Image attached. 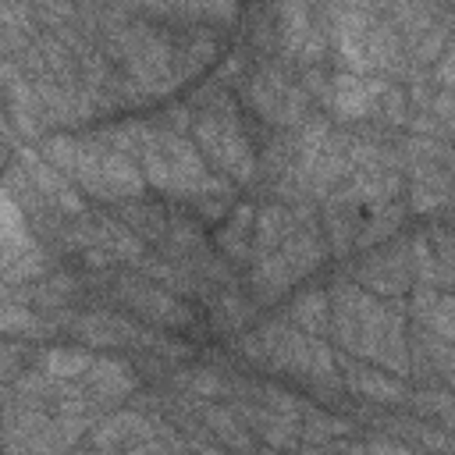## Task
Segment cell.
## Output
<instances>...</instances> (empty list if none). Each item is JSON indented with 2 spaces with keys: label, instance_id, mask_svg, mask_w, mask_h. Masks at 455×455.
I'll return each instance as SVG.
<instances>
[{
  "label": "cell",
  "instance_id": "6da1fadb",
  "mask_svg": "<svg viewBox=\"0 0 455 455\" xmlns=\"http://www.w3.org/2000/svg\"><path fill=\"white\" fill-rule=\"evenodd\" d=\"M192 132H196L199 153L210 156L224 171V178L228 174L235 181H249L252 178L256 153H252V146H249V139H245V132H242V124H238V117L231 110H206L192 124Z\"/></svg>",
  "mask_w": 455,
  "mask_h": 455
},
{
  "label": "cell",
  "instance_id": "7a4b0ae2",
  "mask_svg": "<svg viewBox=\"0 0 455 455\" xmlns=\"http://www.w3.org/2000/svg\"><path fill=\"white\" fill-rule=\"evenodd\" d=\"M245 100L267 117V121H277V124H295L302 121L306 114V92L299 85H291L281 71L274 68H263L249 85H245Z\"/></svg>",
  "mask_w": 455,
  "mask_h": 455
},
{
  "label": "cell",
  "instance_id": "3957f363",
  "mask_svg": "<svg viewBox=\"0 0 455 455\" xmlns=\"http://www.w3.org/2000/svg\"><path fill=\"white\" fill-rule=\"evenodd\" d=\"M117 295L121 302H128L142 320L156 323V327H188L192 323V309L188 302H181L178 295L156 288V284H146V281H132L124 277L117 284Z\"/></svg>",
  "mask_w": 455,
  "mask_h": 455
},
{
  "label": "cell",
  "instance_id": "277c9868",
  "mask_svg": "<svg viewBox=\"0 0 455 455\" xmlns=\"http://www.w3.org/2000/svg\"><path fill=\"white\" fill-rule=\"evenodd\" d=\"M355 277L366 291H380V295H398L409 288L412 277V259H409V245L398 249H384L370 259H363L355 267Z\"/></svg>",
  "mask_w": 455,
  "mask_h": 455
},
{
  "label": "cell",
  "instance_id": "5b68a950",
  "mask_svg": "<svg viewBox=\"0 0 455 455\" xmlns=\"http://www.w3.org/2000/svg\"><path fill=\"white\" fill-rule=\"evenodd\" d=\"M384 82H377V78H363V75H352V71H338V75H331V85H327V103L338 110V117H348V121H355V117H366L373 107H377V100L384 96Z\"/></svg>",
  "mask_w": 455,
  "mask_h": 455
},
{
  "label": "cell",
  "instance_id": "8992f818",
  "mask_svg": "<svg viewBox=\"0 0 455 455\" xmlns=\"http://www.w3.org/2000/svg\"><path fill=\"white\" fill-rule=\"evenodd\" d=\"M295 224L299 217L291 210H284L281 203H270L256 213V228H252V256H270L277 252V245H284L291 235H295Z\"/></svg>",
  "mask_w": 455,
  "mask_h": 455
},
{
  "label": "cell",
  "instance_id": "52a82bcc",
  "mask_svg": "<svg viewBox=\"0 0 455 455\" xmlns=\"http://www.w3.org/2000/svg\"><path fill=\"white\" fill-rule=\"evenodd\" d=\"M75 334L89 345H124V341H139L142 331L114 313H85L75 320Z\"/></svg>",
  "mask_w": 455,
  "mask_h": 455
},
{
  "label": "cell",
  "instance_id": "ba28073f",
  "mask_svg": "<svg viewBox=\"0 0 455 455\" xmlns=\"http://www.w3.org/2000/svg\"><path fill=\"white\" fill-rule=\"evenodd\" d=\"M124 441H153V427L139 412H114L92 430V444L100 451H117Z\"/></svg>",
  "mask_w": 455,
  "mask_h": 455
},
{
  "label": "cell",
  "instance_id": "9c48e42d",
  "mask_svg": "<svg viewBox=\"0 0 455 455\" xmlns=\"http://www.w3.org/2000/svg\"><path fill=\"white\" fill-rule=\"evenodd\" d=\"M25 167H28V178L39 185V192H43L50 203H57V206L68 210V213H82V210H85V203L78 199V192L68 185V178H64L53 164H46V160L25 153Z\"/></svg>",
  "mask_w": 455,
  "mask_h": 455
},
{
  "label": "cell",
  "instance_id": "30bf717a",
  "mask_svg": "<svg viewBox=\"0 0 455 455\" xmlns=\"http://www.w3.org/2000/svg\"><path fill=\"white\" fill-rule=\"evenodd\" d=\"M252 228H256V206L238 203L235 213L224 220V228L217 231V245L231 256V259H249L252 256Z\"/></svg>",
  "mask_w": 455,
  "mask_h": 455
},
{
  "label": "cell",
  "instance_id": "8fae6325",
  "mask_svg": "<svg viewBox=\"0 0 455 455\" xmlns=\"http://www.w3.org/2000/svg\"><path fill=\"white\" fill-rule=\"evenodd\" d=\"M92 395L100 402H114V398H124L132 387H135V373L128 370V363L121 359H96L92 370L85 373Z\"/></svg>",
  "mask_w": 455,
  "mask_h": 455
},
{
  "label": "cell",
  "instance_id": "7c38bea8",
  "mask_svg": "<svg viewBox=\"0 0 455 455\" xmlns=\"http://www.w3.org/2000/svg\"><path fill=\"white\" fill-rule=\"evenodd\" d=\"M291 281H299V277L291 274V267H288V259H284L281 249L270 252V256H259V263H256V270H252V284H256L259 299H277V295H284V288H288Z\"/></svg>",
  "mask_w": 455,
  "mask_h": 455
},
{
  "label": "cell",
  "instance_id": "4fadbf2b",
  "mask_svg": "<svg viewBox=\"0 0 455 455\" xmlns=\"http://www.w3.org/2000/svg\"><path fill=\"white\" fill-rule=\"evenodd\" d=\"M348 387L363 398H373V402H402L405 398V387L370 366H352L348 370Z\"/></svg>",
  "mask_w": 455,
  "mask_h": 455
},
{
  "label": "cell",
  "instance_id": "5bb4252c",
  "mask_svg": "<svg viewBox=\"0 0 455 455\" xmlns=\"http://www.w3.org/2000/svg\"><path fill=\"white\" fill-rule=\"evenodd\" d=\"M43 373L46 377H57V380H71V377H82L92 370V355L85 348H46L43 352Z\"/></svg>",
  "mask_w": 455,
  "mask_h": 455
},
{
  "label": "cell",
  "instance_id": "9a60e30c",
  "mask_svg": "<svg viewBox=\"0 0 455 455\" xmlns=\"http://www.w3.org/2000/svg\"><path fill=\"white\" fill-rule=\"evenodd\" d=\"M281 252H284V259H288V267H291L295 277H306V274L323 259V245L316 242L313 231H295V235L281 245Z\"/></svg>",
  "mask_w": 455,
  "mask_h": 455
},
{
  "label": "cell",
  "instance_id": "2e32d148",
  "mask_svg": "<svg viewBox=\"0 0 455 455\" xmlns=\"http://www.w3.org/2000/svg\"><path fill=\"white\" fill-rule=\"evenodd\" d=\"M249 423H252V430L267 441V444H274V448H291L295 444V427H291V419H284V416H277V412H256V409H238Z\"/></svg>",
  "mask_w": 455,
  "mask_h": 455
},
{
  "label": "cell",
  "instance_id": "e0dca14e",
  "mask_svg": "<svg viewBox=\"0 0 455 455\" xmlns=\"http://www.w3.org/2000/svg\"><path fill=\"white\" fill-rule=\"evenodd\" d=\"M110 149H117V153H124V156H132V153H146L149 149V142H153V132L142 124V121H124V124H114V128H107L103 135H100Z\"/></svg>",
  "mask_w": 455,
  "mask_h": 455
},
{
  "label": "cell",
  "instance_id": "ac0fdd59",
  "mask_svg": "<svg viewBox=\"0 0 455 455\" xmlns=\"http://www.w3.org/2000/svg\"><path fill=\"white\" fill-rule=\"evenodd\" d=\"M121 217H124V224H128L132 231H139L142 238H164L167 228H171V220L164 217V210H160V206H149V203H128V206L121 210Z\"/></svg>",
  "mask_w": 455,
  "mask_h": 455
},
{
  "label": "cell",
  "instance_id": "d6986e66",
  "mask_svg": "<svg viewBox=\"0 0 455 455\" xmlns=\"http://www.w3.org/2000/svg\"><path fill=\"white\" fill-rule=\"evenodd\" d=\"M203 416H206V423L213 427V434H217L231 451H252V437H249V430L238 427V419H235L231 412H224V409H206Z\"/></svg>",
  "mask_w": 455,
  "mask_h": 455
},
{
  "label": "cell",
  "instance_id": "ffe728a7",
  "mask_svg": "<svg viewBox=\"0 0 455 455\" xmlns=\"http://www.w3.org/2000/svg\"><path fill=\"white\" fill-rule=\"evenodd\" d=\"M338 142H341V139H331V142L323 146L320 160H316V164H313V171H309V174H313V185H316L320 192H323V188H331V185L345 174V164H348V160H345V149H341Z\"/></svg>",
  "mask_w": 455,
  "mask_h": 455
},
{
  "label": "cell",
  "instance_id": "44dd1931",
  "mask_svg": "<svg viewBox=\"0 0 455 455\" xmlns=\"http://www.w3.org/2000/svg\"><path fill=\"white\" fill-rule=\"evenodd\" d=\"M430 252L437 267V284H455V235L451 231H430Z\"/></svg>",
  "mask_w": 455,
  "mask_h": 455
},
{
  "label": "cell",
  "instance_id": "7402d4cb",
  "mask_svg": "<svg viewBox=\"0 0 455 455\" xmlns=\"http://www.w3.org/2000/svg\"><path fill=\"white\" fill-rule=\"evenodd\" d=\"M327 313H331V306H327V295L323 291H302L295 299V320L306 331H323L327 327Z\"/></svg>",
  "mask_w": 455,
  "mask_h": 455
},
{
  "label": "cell",
  "instance_id": "603a6c76",
  "mask_svg": "<svg viewBox=\"0 0 455 455\" xmlns=\"http://www.w3.org/2000/svg\"><path fill=\"white\" fill-rule=\"evenodd\" d=\"M345 430H348L345 419H338V416H323V412H309V416H306V430H302V437H306L309 444H327V441L341 437Z\"/></svg>",
  "mask_w": 455,
  "mask_h": 455
},
{
  "label": "cell",
  "instance_id": "cb8c5ba5",
  "mask_svg": "<svg viewBox=\"0 0 455 455\" xmlns=\"http://www.w3.org/2000/svg\"><path fill=\"white\" fill-rule=\"evenodd\" d=\"M441 199H444V188L437 185V178H430V185H423V181L412 185V206L416 210H434V206H441Z\"/></svg>",
  "mask_w": 455,
  "mask_h": 455
},
{
  "label": "cell",
  "instance_id": "d4e9b609",
  "mask_svg": "<svg viewBox=\"0 0 455 455\" xmlns=\"http://www.w3.org/2000/svg\"><path fill=\"white\" fill-rule=\"evenodd\" d=\"M263 395H267V405H270L277 416H284V419L295 423V416H299V402H295L288 391H281V387H263Z\"/></svg>",
  "mask_w": 455,
  "mask_h": 455
},
{
  "label": "cell",
  "instance_id": "484cf974",
  "mask_svg": "<svg viewBox=\"0 0 455 455\" xmlns=\"http://www.w3.org/2000/svg\"><path fill=\"white\" fill-rule=\"evenodd\" d=\"M231 203H235V196H206V199H196V210H199V217L217 220L231 210Z\"/></svg>",
  "mask_w": 455,
  "mask_h": 455
},
{
  "label": "cell",
  "instance_id": "4316f807",
  "mask_svg": "<svg viewBox=\"0 0 455 455\" xmlns=\"http://www.w3.org/2000/svg\"><path fill=\"white\" fill-rule=\"evenodd\" d=\"M441 43H444V28L437 25V28H430V36H423V39L412 46L416 60H434V57H437V50H441Z\"/></svg>",
  "mask_w": 455,
  "mask_h": 455
},
{
  "label": "cell",
  "instance_id": "83f0119b",
  "mask_svg": "<svg viewBox=\"0 0 455 455\" xmlns=\"http://www.w3.org/2000/svg\"><path fill=\"white\" fill-rule=\"evenodd\" d=\"M4 327H7V331H36V316H32L28 309H14V306H7V313H4Z\"/></svg>",
  "mask_w": 455,
  "mask_h": 455
},
{
  "label": "cell",
  "instance_id": "f1b7e54d",
  "mask_svg": "<svg viewBox=\"0 0 455 455\" xmlns=\"http://www.w3.org/2000/svg\"><path fill=\"white\" fill-rule=\"evenodd\" d=\"M192 391L203 395V398H210V395H220V391H224V380H217L210 370H199V373L192 377Z\"/></svg>",
  "mask_w": 455,
  "mask_h": 455
},
{
  "label": "cell",
  "instance_id": "f546056e",
  "mask_svg": "<svg viewBox=\"0 0 455 455\" xmlns=\"http://www.w3.org/2000/svg\"><path fill=\"white\" fill-rule=\"evenodd\" d=\"M437 82L444 85V89H455V46L451 50H444V57L437 60Z\"/></svg>",
  "mask_w": 455,
  "mask_h": 455
},
{
  "label": "cell",
  "instance_id": "4dcf8cb0",
  "mask_svg": "<svg viewBox=\"0 0 455 455\" xmlns=\"http://www.w3.org/2000/svg\"><path fill=\"white\" fill-rule=\"evenodd\" d=\"M366 455H412L405 444H398V441H384V437H377V441H370L366 444Z\"/></svg>",
  "mask_w": 455,
  "mask_h": 455
},
{
  "label": "cell",
  "instance_id": "1f68e13d",
  "mask_svg": "<svg viewBox=\"0 0 455 455\" xmlns=\"http://www.w3.org/2000/svg\"><path fill=\"white\" fill-rule=\"evenodd\" d=\"M434 110H437L441 117H448L451 128H455V96H451V92H441V96L434 100Z\"/></svg>",
  "mask_w": 455,
  "mask_h": 455
},
{
  "label": "cell",
  "instance_id": "d6a6232c",
  "mask_svg": "<svg viewBox=\"0 0 455 455\" xmlns=\"http://www.w3.org/2000/svg\"><path fill=\"white\" fill-rule=\"evenodd\" d=\"M434 313H441V316H448V320H455V295H444L437 306H434Z\"/></svg>",
  "mask_w": 455,
  "mask_h": 455
}]
</instances>
